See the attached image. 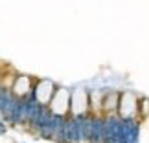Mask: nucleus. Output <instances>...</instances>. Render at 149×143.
Masks as SVG:
<instances>
[{
  "instance_id": "f257e3e1",
  "label": "nucleus",
  "mask_w": 149,
  "mask_h": 143,
  "mask_svg": "<svg viewBox=\"0 0 149 143\" xmlns=\"http://www.w3.org/2000/svg\"><path fill=\"white\" fill-rule=\"evenodd\" d=\"M138 105H140V99L136 97L134 94L131 92H125L120 95V106H118V116L120 119H134L138 116Z\"/></svg>"
},
{
  "instance_id": "f03ea898",
  "label": "nucleus",
  "mask_w": 149,
  "mask_h": 143,
  "mask_svg": "<svg viewBox=\"0 0 149 143\" xmlns=\"http://www.w3.org/2000/svg\"><path fill=\"white\" fill-rule=\"evenodd\" d=\"M72 108V103H70V94H68V90L65 88H59L54 95V99L50 103V110L54 116L57 117H63L65 114H68V110Z\"/></svg>"
},
{
  "instance_id": "7ed1b4c3",
  "label": "nucleus",
  "mask_w": 149,
  "mask_h": 143,
  "mask_svg": "<svg viewBox=\"0 0 149 143\" xmlns=\"http://www.w3.org/2000/svg\"><path fill=\"white\" fill-rule=\"evenodd\" d=\"M55 86L52 81H39L35 83V88H33V95H35V101H39L41 105H50L52 99L55 95Z\"/></svg>"
},
{
  "instance_id": "20e7f679",
  "label": "nucleus",
  "mask_w": 149,
  "mask_h": 143,
  "mask_svg": "<svg viewBox=\"0 0 149 143\" xmlns=\"http://www.w3.org/2000/svg\"><path fill=\"white\" fill-rule=\"evenodd\" d=\"M33 88H35V83H33L28 75H20V77H17V79H15L13 94H15L17 97H26Z\"/></svg>"
},
{
  "instance_id": "39448f33",
  "label": "nucleus",
  "mask_w": 149,
  "mask_h": 143,
  "mask_svg": "<svg viewBox=\"0 0 149 143\" xmlns=\"http://www.w3.org/2000/svg\"><path fill=\"white\" fill-rule=\"evenodd\" d=\"M147 116H149V99L142 97L138 105V117H147Z\"/></svg>"
}]
</instances>
